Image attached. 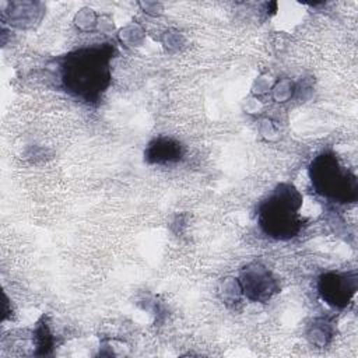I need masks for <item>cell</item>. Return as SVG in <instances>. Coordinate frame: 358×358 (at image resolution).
Listing matches in <instances>:
<instances>
[{
	"instance_id": "cell-6",
	"label": "cell",
	"mask_w": 358,
	"mask_h": 358,
	"mask_svg": "<svg viewBox=\"0 0 358 358\" xmlns=\"http://www.w3.org/2000/svg\"><path fill=\"white\" fill-rule=\"evenodd\" d=\"M183 157V145L169 137H158L152 140L144 151V158L148 164L169 165L179 162Z\"/></svg>"
},
{
	"instance_id": "cell-4",
	"label": "cell",
	"mask_w": 358,
	"mask_h": 358,
	"mask_svg": "<svg viewBox=\"0 0 358 358\" xmlns=\"http://www.w3.org/2000/svg\"><path fill=\"white\" fill-rule=\"evenodd\" d=\"M357 287L355 271L324 273L317 281V289L322 299L337 309H344L351 303L357 292Z\"/></svg>"
},
{
	"instance_id": "cell-3",
	"label": "cell",
	"mask_w": 358,
	"mask_h": 358,
	"mask_svg": "<svg viewBox=\"0 0 358 358\" xmlns=\"http://www.w3.org/2000/svg\"><path fill=\"white\" fill-rule=\"evenodd\" d=\"M309 179L315 193L330 203L350 204L358 199L357 176L330 150L312 159Z\"/></svg>"
},
{
	"instance_id": "cell-5",
	"label": "cell",
	"mask_w": 358,
	"mask_h": 358,
	"mask_svg": "<svg viewBox=\"0 0 358 358\" xmlns=\"http://www.w3.org/2000/svg\"><path fill=\"white\" fill-rule=\"evenodd\" d=\"M239 285L248 299L255 302L268 301L277 291L278 284L267 267L252 263L241 271Z\"/></svg>"
},
{
	"instance_id": "cell-1",
	"label": "cell",
	"mask_w": 358,
	"mask_h": 358,
	"mask_svg": "<svg viewBox=\"0 0 358 358\" xmlns=\"http://www.w3.org/2000/svg\"><path fill=\"white\" fill-rule=\"evenodd\" d=\"M116 49L112 43L81 46L59 62L63 90L87 103L99 102L112 81V59Z\"/></svg>"
},
{
	"instance_id": "cell-2",
	"label": "cell",
	"mask_w": 358,
	"mask_h": 358,
	"mask_svg": "<svg viewBox=\"0 0 358 358\" xmlns=\"http://www.w3.org/2000/svg\"><path fill=\"white\" fill-rule=\"evenodd\" d=\"M302 194L291 183L277 185L256 208V218L260 231L275 241H288L295 238L303 220L299 215L302 207Z\"/></svg>"
}]
</instances>
